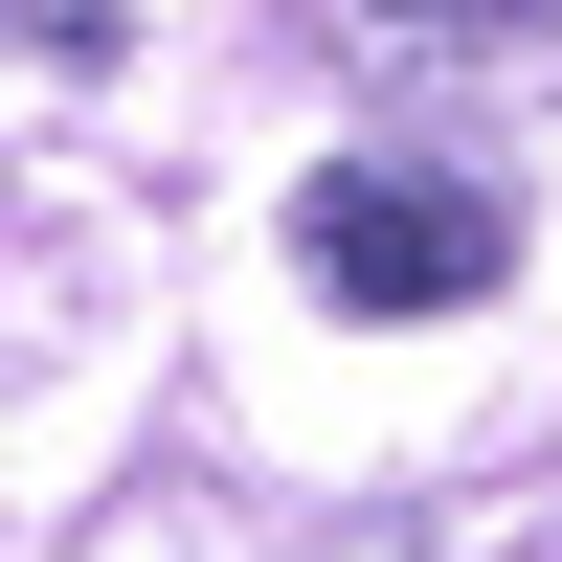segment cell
I'll list each match as a JSON object with an SVG mask.
<instances>
[{
  "instance_id": "1",
  "label": "cell",
  "mask_w": 562,
  "mask_h": 562,
  "mask_svg": "<svg viewBox=\"0 0 562 562\" xmlns=\"http://www.w3.org/2000/svg\"><path fill=\"white\" fill-rule=\"evenodd\" d=\"M293 270L338 315H473L495 270H518V225H495L473 180H428V158H315L293 180Z\"/></svg>"
},
{
  "instance_id": "2",
  "label": "cell",
  "mask_w": 562,
  "mask_h": 562,
  "mask_svg": "<svg viewBox=\"0 0 562 562\" xmlns=\"http://www.w3.org/2000/svg\"><path fill=\"white\" fill-rule=\"evenodd\" d=\"M360 68H495V90H562V0H315Z\"/></svg>"
},
{
  "instance_id": "3",
  "label": "cell",
  "mask_w": 562,
  "mask_h": 562,
  "mask_svg": "<svg viewBox=\"0 0 562 562\" xmlns=\"http://www.w3.org/2000/svg\"><path fill=\"white\" fill-rule=\"evenodd\" d=\"M113 23H135V0H0V45H68V68H90Z\"/></svg>"
}]
</instances>
